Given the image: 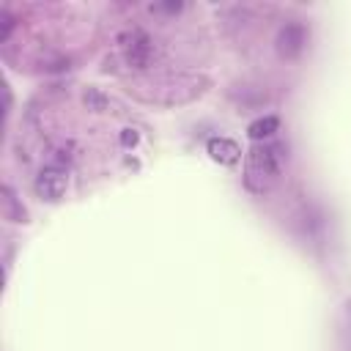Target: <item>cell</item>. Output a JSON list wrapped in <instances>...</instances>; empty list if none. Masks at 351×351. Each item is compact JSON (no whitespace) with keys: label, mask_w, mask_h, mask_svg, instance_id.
I'll return each mask as SVG.
<instances>
[{"label":"cell","mask_w":351,"mask_h":351,"mask_svg":"<svg viewBox=\"0 0 351 351\" xmlns=\"http://www.w3.org/2000/svg\"><path fill=\"white\" fill-rule=\"evenodd\" d=\"M66 184H69L66 170L60 165H47L36 176V195L44 197V200H58L66 192Z\"/></svg>","instance_id":"cell-1"},{"label":"cell","mask_w":351,"mask_h":351,"mask_svg":"<svg viewBox=\"0 0 351 351\" xmlns=\"http://www.w3.org/2000/svg\"><path fill=\"white\" fill-rule=\"evenodd\" d=\"M304 44H307V30H304L302 22H285V25L280 27V33H277V52H280L282 58H296V55H302Z\"/></svg>","instance_id":"cell-2"},{"label":"cell","mask_w":351,"mask_h":351,"mask_svg":"<svg viewBox=\"0 0 351 351\" xmlns=\"http://www.w3.org/2000/svg\"><path fill=\"white\" fill-rule=\"evenodd\" d=\"M121 47H123L126 63H132V66H137V69L148 66V60H151V38H148L145 33L132 30V33L121 41Z\"/></svg>","instance_id":"cell-3"},{"label":"cell","mask_w":351,"mask_h":351,"mask_svg":"<svg viewBox=\"0 0 351 351\" xmlns=\"http://www.w3.org/2000/svg\"><path fill=\"white\" fill-rule=\"evenodd\" d=\"M255 176H277V148H252L250 151V162H247V181H252Z\"/></svg>","instance_id":"cell-4"},{"label":"cell","mask_w":351,"mask_h":351,"mask_svg":"<svg viewBox=\"0 0 351 351\" xmlns=\"http://www.w3.org/2000/svg\"><path fill=\"white\" fill-rule=\"evenodd\" d=\"M206 148H208V156H211L214 162H219V165H233V162H239V156H241L239 145H236L233 140H228V137H211Z\"/></svg>","instance_id":"cell-5"},{"label":"cell","mask_w":351,"mask_h":351,"mask_svg":"<svg viewBox=\"0 0 351 351\" xmlns=\"http://www.w3.org/2000/svg\"><path fill=\"white\" fill-rule=\"evenodd\" d=\"M277 129H280V118H277V115H263V118H258V121H252V123L247 126V134H250L252 140H266V137H271Z\"/></svg>","instance_id":"cell-6"},{"label":"cell","mask_w":351,"mask_h":351,"mask_svg":"<svg viewBox=\"0 0 351 351\" xmlns=\"http://www.w3.org/2000/svg\"><path fill=\"white\" fill-rule=\"evenodd\" d=\"M85 104H88L90 110H104V107H107V96H104L101 90H96V88H88V90H85Z\"/></svg>","instance_id":"cell-7"},{"label":"cell","mask_w":351,"mask_h":351,"mask_svg":"<svg viewBox=\"0 0 351 351\" xmlns=\"http://www.w3.org/2000/svg\"><path fill=\"white\" fill-rule=\"evenodd\" d=\"M0 22H3V38H5L8 30H11V25H14V16L8 11H0Z\"/></svg>","instance_id":"cell-8"},{"label":"cell","mask_w":351,"mask_h":351,"mask_svg":"<svg viewBox=\"0 0 351 351\" xmlns=\"http://www.w3.org/2000/svg\"><path fill=\"white\" fill-rule=\"evenodd\" d=\"M156 11H170V14H176L178 8H181V3H167V5H154Z\"/></svg>","instance_id":"cell-9"},{"label":"cell","mask_w":351,"mask_h":351,"mask_svg":"<svg viewBox=\"0 0 351 351\" xmlns=\"http://www.w3.org/2000/svg\"><path fill=\"white\" fill-rule=\"evenodd\" d=\"M121 140H123V145H134V140H137V134H134V132H126V134H123Z\"/></svg>","instance_id":"cell-10"}]
</instances>
